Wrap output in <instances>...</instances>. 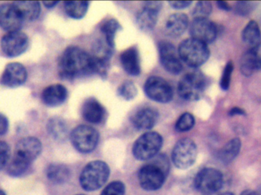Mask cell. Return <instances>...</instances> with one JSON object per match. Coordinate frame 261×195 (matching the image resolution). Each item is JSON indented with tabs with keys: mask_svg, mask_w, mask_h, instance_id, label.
<instances>
[{
	"mask_svg": "<svg viewBox=\"0 0 261 195\" xmlns=\"http://www.w3.org/2000/svg\"><path fill=\"white\" fill-rule=\"evenodd\" d=\"M58 72L62 79L73 80L96 73L91 55L78 47H67L58 63Z\"/></svg>",
	"mask_w": 261,
	"mask_h": 195,
	"instance_id": "6da1fadb",
	"label": "cell"
},
{
	"mask_svg": "<svg viewBox=\"0 0 261 195\" xmlns=\"http://www.w3.org/2000/svg\"><path fill=\"white\" fill-rule=\"evenodd\" d=\"M170 164L165 155L153 158V161L141 167L138 172V182L143 189L156 191L164 185L168 174Z\"/></svg>",
	"mask_w": 261,
	"mask_h": 195,
	"instance_id": "7a4b0ae2",
	"label": "cell"
},
{
	"mask_svg": "<svg viewBox=\"0 0 261 195\" xmlns=\"http://www.w3.org/2000/svg\"><path fill=\"white\" fill-rule=\"evenodd\" d=\"M109 165L102 161L96 160L87 164L80 176V183L83 189L93 191L102 188L110 177Z\"/></svg>",
	"mask_w": 261,
	"mask_h": 195,
	"instance_id": "3957f363",
	"label": "cell"
},
{
	"mask_svg": "<svg viewBox=\"0 0 261 195\" xmlns=\"http://www.w3.org/2000/svg\"><path fill=\"white\" fill-rule=\"evenodd\" d=\"M179 58L187 66L197 68L206 62L210 58V51L208 45L194 38L185 40L181 43L178 49Z\"/></svg>",
	"mask_w": 261,
	"mask_h": 195,
	"instance_id": "277c9868",
	"label": "cell"
},
{
	"mask_svg": "<svg viewBox=\"0 0 261 195\" xmlns=\"http://www.w3.org/2000/svg\"><path fill=\"white\" fill-rule=\"evenodd\" d=\"M206 87V77L196 70L184 75L178 83V94L187 101H196L202 97Z\"/></svg>",
	"mask_w": 261,
	"mask_h": 195,
	"instance_id": "5b68a950",
	"label": "cell"
},
{
	"mask_svg": "<svg viewBox=\"0 0 261 195\" xmlns=\"http://www.w3.org/2000/svg\"><path fill=\"white\" fill-rule=\"evenodd\" d=\"M163 146V137L158 132H147L134 144L132 153L135 159L149 160L156 156Z\"/></svg>",
	"mask_w": 261,
	"mask_h": 195,
	"instance_id": "8992f818",
	"label": "cell"
},
{
	"mask_svg": "<svg viewBox=\"0 0 261 195\" xmlns=\"http://www.w3.org/2000/svg\"><path fill=\"white\" fill-rule=\"evenodd\" d=\"M73 147L81 153H90L97 147L99 133L90 126L80 125L75 127L70 134Z\"/></svg>",
	"mask_w": 261,
	"mask_h": 195,
	"instance_id": "52a82bcc",
	"label": "cell"
},
{
	"mask_svg": "<svg viewBox=\"0 0 261 195\" xmlns=\"http://www.w3.org/2000/svg\"><path fill=\"white\" fill-rule=\"evenodd\" d=\"M197 154V147L194 141L184 138L179 140L173 147L172 160L176 168L187 170L196 162Z\"/></svg>",
	"mask_w": 261,
	"mask_h": 195,
	"instance_id": "ba28073f",
	"label": "cell"
},
{
	"mask_svg": "<svg viewBox=\"0 0 261 195\" xmlns=\"http://www.w3.org/2000/svg\"><path fill=\"white\" fill-rule=\"evenodd\" d=\"M223 175L214 168H205L199 171L194 180L195 188L204 194L217 192L223 185Z\"/></svg>",
	"mask_w": 261,
	"mask_h": 195,
	"instance_id": "9c48e42d",
	"label": "cell"
},
{
	"mask_svg": "<svg viewBox=\"0 0 261 195\" xmlns=\"http://www.w3.org/2000/svg\"><path fill=\"white\" fill-rule=\"evenodd\" d=\"M1 49L8 58H16L24 53L29 46V37L24 32H8L2 38Z\"/></svg>",
	"mask_w": 261,
	"mask_h": 195,
	"instance_id": "30bf717a",
	"label": "cell"
},
{
	"mask_svg": "<svg viewBox=\"0 0 261 195\" xmlns=\"http://www.w3.org/2000/svg\"><path fill=\"white\" fill-rule=\"evenodd\" d=\"M144 92L147 97L156 102L168 103L173 97L171 86L159 76H151L147 79Z\"/></svg>",
	"mask_w": 261,
	"mask_h": 195,
	"instance_id": "8fae6325",
	"label": "cell"
},
{
	"mask_svg": "<svg viewBox=\"0 0 261 195\" xmlns=\"http://www.w3.org/2000/svg\"><path fill=\"white\" fill-rule=\"evenodd\" d=\"M192 38L208 44L213 42L218 36V27L208 18H194L190 24Z\"/></svg>",
	"mask_w": 261,
	"mask_h": 195,
	"instance_id": "7c38bea8",
	"label": "cell"
},
{
	"mask_svg": "<svg viewBox=\"0 0 261 195\" xmlns=\"http://www.w3.org/2000/svg\"><path fill=\"white\" fill-rule=\"evenodd\" d=\"M158 50L161 64L167 72L173 75H178L182 72V62L173 44L161 41L158 44Z\"/></svg>",
	"mask_w": 261,
	"mask_h": 195,
	"instance_id": "4fadbf2b",
	"label": "cell"
},
{
	"mask_svg": "<svg viewBox=\"0 0 261 195\" xmlns=\"http://www.w3.org/2000/svg\"><path fill=\"white\" fill-rule=\"evenodd\" d=\"M41 150L42 145L38 138L32 136L22 138L16 144L14 157L21 159L31 165L41 154Z\"/></svg>",
	"mask_w": 261,
	"mask_h": 195,
	"instance_id": "5bb4252c",
	"label": "cell"
},
{
	"mask_svg": "<svg viewBox=\"0 0 261 195\" xmlns=\"http://www.w3.org/2000/svg\"><path fill=\"white\" fill-rule=\"evenodd\" d=\"M27 77V70L22 64L10 63L7 64L0 77V84L9 88H15L23 85Z\"/></svg>",
	"mask_w": 261,
	"mask_h": 195,
	"instance_id": "9a60e30c",
	"label": "cell"
},
{
	"mask_svg": "<svg viewBox=\"0 0 261 195\" xmlns=\"http://www.w3.org/2000/svg\"><path fill=\"white\" fill-rule=\"evenodd\" d=\"M161 8V2H146L137 16L138 27L145 32L152 30L156 25Z\"/></svg>",
	"mask_w": 261,
	"mask_h": 195,
	"instance_id": "2e32d148",
	"label": "cell"
},
{
	"mask_svg": "<svg viewBox=\"0 0 261 195\" xmlns=\"http://www.w3.org/2000/svg\"><path fill=\"white\" fill-rule=\"evenodd\" d=\"M22 17L13 5L0 6V27L8 32H18L23 23Z\"/></svg>",
	"mask_w": 261,
	"mask_h": 195,
	"instance_id": "e0dca14e",
	"label": "cell"
},
{
	"mask_svg": "<svg viewBox=\"0 0 261 195\" xmlns=\"http://www.w3.org/2000/svg\"><path fill=\"white\" fill-rule=\"evenodd\" d=\"M82 116L87 122L100 124L107 118L106 108L96 98H89L83 104Z\"/></svg>",
	"mask_w": 261,
	"mask_h": 195,
	"instance_id": "ac0fdd59",
	"label": "cell"
},
{
	"mask_svg": "<svg viewBox=\"0 0 261 195\" xmlns=\"http://www.w3.org/2000/svg\"><path fill=\"white\" fill-rule=\"evenodd\" d=\"M159 118V114L152 107H144L132 116L134 127L139 130H150L154 127Z\"/></svg>",
	"mask_w": 261,
	"mask_h": 195,
	"instance_id": "d6986e66",
	"label": "cell"
},
{
	"mask_svg": "<svg viewBox=\"0 0 261 195\" xmlns=\"http://www.w3.org/2000/svg\"><path fill=\"white\" fill-rule=\"evenodd\" d=\"M68 96L67 89L61 84L46 87L41 93V99L49 107H58L65 102Z\"/></svg>",
	"mask_w": 261,
	"mask_h": 195,
	"instance_id": "ffe728a7",
	"label": "cell"
},
{
	"mask_svg": "<svg viewBox=\"0 0 261 195\" xmlns=\"http://www.w3.org/2000/svg\"><path fill=\"white\" fill-rule=\"evenodd\" d=\"M261 69V44L244 53L241 60V70L245 76H249Z\"/></svg>",
	"mask_w": 261,
	"mask_h": 195,
	"instance_id": "44dd1931",
	"label": "cell"
},
{
	"mask_svg": "<svg viewBox=\"0 0 261 195\" xmlns=\"http://www.w3.org/2000/svg\"><path fill=\"white\" fill-rule=\"evenodd\" d=\"M120 61L124 70L130 76H136L141 73V60L136 47H130L122 52Z\"/></svg>",
	"mask_w": 261,
	"mask_h": 195,
	"instance_id": "7402d4cb",
	"label": "cell"
},
{
	"mask_svg": "<svg viewBox=\"0 0 261 195\" xmlns=\"http://www.w3.org/2000/svg\"><path fill=\"white\" fill-rule=\"evenodd\" d=\"M189 26V18L186 14L175 13L170 15L165 24V32L168 36H181Z\"/></svg>",
	"mask_w": 261,
	"mask_h": 195,
	"instance_id": "603a6c76",
	"label": "cell"
},
{
	"mask_svg": "<svg viewBox=\"0 0 261 195\" xmlns=\"http://www.w3.org/2000/svg\"><path fill=\"white\" fill-rule=\"evenodd\" d=\"M12 5L16 8L24 21H35L41 13V5L38 2H15Z\"/></svg>",
	"mask_w": 261,
	"mask_h": 195,
	"instance_id": "cb8c5ba5",
	"label": "cell"
},
{
	"mask_svg": "<svg viewBox=\"0 0 261 195\" xmlns=\"http://www.w3.org/2000/svg\"><path fill=\"white\" fill-rule=\"evenodd\" d=\"M49 134L58 141H64L68 136V127L65 121L59 117H54L47 121Z\"/></svg>",
	"mask_w": 261,
	"mask_h": 195,
	"instance_id": "d4e9b609",
	"label": "cell"
},
{
	"mask_svg": "<svg viewBox=\"0 0 261 195\" xmlns=\"http://www.w3.org/2000/svg\"><path fill=\"white\" fill-rule=\"evenodd\" d=\"M47 179L54 184L60 185L65 183L70 176V170L63 164H50L46 171Z\"/></svg>",
	"mask_w": 261,
	"mask_h": 195,
	"instance_id": "484cf974",
	"label": "cell"
},
{
	"mask_svg": "<svg viewBox=\"0 0 261 195\" xmlns=\"http://www.w3.org/2000/svg\"><path fill=\"white\" fill-rule=\"evenodd\" d=\"M242 39L244 42L250 47V49L254 48L261 44V32L258 24L255 21H251L248 23L243 32Z\"/></svg>",
	"mask_w": 261,
	"mask_h": 195,
	"instance_id": "4316f807",
	"label": "cell"
},
{
	"mask_svg": "<svg viewBox=\"0 0 261 195\" xmlns=\"http://www.w3.org/2000/svg\"><path fill=\"white\" fill-rule=\"evenodd\" d=\"M242 147V142L239 138H234L224 146L220 152V159L224 163H230L232 162L238 155Z\"/></svg>",
	"mask_w": 261,
	"mask_h": 195,
	"instance_id": "83f0119b",
	"label": "cell"
},
{
	"mask_svg": "<svg viewBox=\"0 0 261 195\" xmlns=\"http://www.w3.org/2000/svg\"><path fill=\"white\" fill-rule=\"evenodd\" d=\"M89 3L86 1H70L64 3L66 13L73 19L84 18L88 10Z\"/></svg>",
	"mask_w": 261,
	"mask_h": 195,
	"instance_id": "f1b7e54d",
	"label": "cell"
},
{
	"mask_svg": "<svg viewBox=\"0 0 261 195\" xmlns=\"http://www.w3.org/2000/svg\"><path fill=\"white\" fill-rule=\"evenodd\" d=\"M120 29V24L117 20L114 19V18H111V19L106 21L101 27L102 33L105 37L104 41L107 43L109 47H111L113 50L115 47V39H116V34Z\"/></svg>",
	"mask_w": 261,
	"mask_h": 195,
	"instance_id": "f546056e",
	"label": "cell"
},
{
	"mask_svg": "<svg viewBox=\"0 0 261 195\" xmlns=\"http://www.w3.org/2000/svg\"><path fill=\"white\" fill-rule=\"evenodd\" d=\"M29 166H30V164L20 160L13 156L9 166H8L7 173L12 177H20L29 170Z\"/></svg>",
	"mask_w": 261,
	"mask_h": 195,
	"instance_id": "4dcf8cb0",
	"label": "cell"
},
{
	"mask_svg": "<svg viewBox=\"0 0 261 195\" xmlns=\"http://www.w3.org/2000/svg\"><path fill=\"white\" fill-rule=\"evenodd\" d=\"M195 118L192 114H182L175 124V129L178 132H187L193 129L195 125Z\"/></svg>",
	"mask_w": 261,
	"mask_h": 195,
	"instance_id": "1f68e13d",
	"label": "cell"
},
{
	"mask_svg": "<svg viewBox=\"0 0 261 195\" xmlns=\"http://www.w3.org/2000/svg\"><path fill=\"white\" fill-rule=\"evenodd\" d=\"M138 94L136 86L132 81H125L118 89V95L126 101H130Z\"/></svg>",
	"mask_w": 261,
	"mask_h": 195,
	"instance_id": "d6a6232c",
	"label": "cell"
},
{
	"mask_svg": "<svg viewBox=\"0 0 261 195\" xmlns=\"http://www.w3.org/2000/svg\"><path fill=\"white\" fill-rule=\"evenodd\" d=\"M213 6L210 2H199L193 9L194 18H208L211 14Z\"/></svg>",
	"mask_w": 261,
	"mask_h": 195,
	"instance_id": "836d02e7",
	"label": "cell"
},
{
	"mask_svg": "<svg viewBox=\"0 0 261 195\" xmlns=\"http://www.w3.org/2000/svg\"><path fill=\"white\" fill-rule=\"evenodd\" d=\"M125 185L120 181H115L109 184L100 195H125Z\"/></svg>",
	"mask_w": 261,
	"mask_h": 195,
	"instance_id": "e575fe53",
	"label": "cell"
},
{
	"mask_svg": "<svg viewBox=\"0 0 261 195\" xmlns=\"http://www.w3.org/2000/svg\"><path fill=\"white\" fill-rule=\"evenodd\" d=\"M233 70H234V65H233L232 61H229L225 66V69H224L223 73H222L220 81L221 88L225 90V91L229 89Z\"/></svg>",
	"mask_w": 261,
	"mask_h": 195,
	"instance_id": "d590c367",
	"label": "cell"
},
{
	"mask_svg": "<svg viewBox=\"0 0 261 195\" xmlns=\"http://www.w3.org/2000/svg\"><path fill=\"white\" fill-rule=\"evenodd\" d=\"M10 158V147L7 143L0 141V171L6 166Z\"/></svg>",
	"mask_w": 261,
	"mask_h": 195,
	"instance_id": "8d00e7d4",
	"label": "cell"
},
{
	"mask_svg": "<svg viewBox=\"0 0 261 195\" xmlns=\"http://www.w3.org/2000/svg\"><path fill=\"white\" fill-rule=\"evenodd\" d=\"M252 3L249 2H239L236 6V11L238 14L240 15H245L250 13L252 10Z\"/></svg>",
	"mask_w": 261,
	"mask_h": 195,
	"instance_id": "74e56055",
	"label": "cell"
},
{
	"mask_svg": "<svg viewBox=\"0 0 261 195\" xmlns=\"http://www.w3.org/2000/svg\"><path fill=\"white\" fill-rule=\"evenodd\" d=\"M9 130V121L3 114L0 113V136H4Z\"/></svg>",
	"mask_w": 261,
	"mask_h": 195,
	"instance_id": "f35d334b",
	"label": "cell"
},
{
	"mask_svg": "<svg viewBox=\"0 0 261 195\" xmlns=\"http://www.w3.org/2000/svg\"><path fill=\"white\" fill-rule=\"evenodd\" d=\"M170 6L173 9H182L189 7L192 4L190 1H171L169 2Z\"/></svg>",
	"mask_w": 261,
	"mask_h": 195,
	"instance_id": "ab89813d",
	"label": "cell"
},
{
	"mask_svg": "<svg viewBox=\"0 0 261 195\" xmlns=\"http://www.w3.org/2000/svg\"><path fill=\"white\" fill-rule=\"evenodd\" d=\"M230 116H234V115H245V110L240 107H233L230 110Z\"/></svg>",
	"mask_w": 261,
	"mask_h": 195,
	"instance_id": "60d3db41",
	"label": "cell"
},
{
	"mask_svg": "<svg viewBox=\"0 0 261 195\" xmlns=\"http://www.w3.org/2000/svg\"><path fill=\"white\" fill-rule=\"evenodd\" d=\"M217 5L219 8L222 9V10L230 11L231 9V6L228 4V2H217Z\"/></svg>",
	"mask_w": 261,
	"mask_h": 195,
	"instance_id": "b9f144b4",
	"label": "cell"
},
{
	"mask_svg": "<svg viewBox=\"0 0 261 195\" xmlns=\"http://www.w3.org/2000/svg\"><path fill=\"white\" fill-rule=\"evenodd\" d=\"M43 4L44 5V6H45L46 8L52 9V8L55 7V6L58 4V2H43Z\"/></svg>",
	"mask_w": 261,
	"mask_h": 195,
	"instance_id": "7bdbcfd3",
	"label": "cell"
},
{
	"mask_svg": "<svg viewBox=\"0 0 261 195\" xmlns=\"http://www.w3.org/2000/svg\"><path fill=\"white\" fill-rule=\"evenodd\" d=\"M241 195H260L256 191H251V190H247V191H244Z\"/></svg>",
	"mask_w": 261,
	"mask_h": 195,
	"instance_id": "ee69618b",
	"label": "cell"
},
{
	"mask_svg": "<svg viewBox=\"0 0 261 195\" xmlns=\"http://www.w3.org/2000/svg\"><path fill=\"white\" fill-rule=\"evenodd\" d=\"M221 195H234V194H233L232 193L226 192V193H223V194H222Z\"/></svg>",
	"mask_w": 261,
	"mask_h": 195,
	"instance_id": "f6af8a7d",
	"label": "cell"
},
{
	"mask_svg": "<svg viewBox=\"0 0 261 195\" xmlns=\"http://www.w3.org/2000/svg\"><path fill=\"white\" fill-rule=\"evenodd\" d=\"M0 195H6V194H5L4 191H1V190H0Z\"/></svg>",
	"mask_w": 261,
	"mask_h": 195,
	"instance_id": "bcb514c9",
	"label": "cell"
},
{
	"mask_svg": "<svg viewBox=\"0 0 261 195\" xmlns=\"http://www.w3.org/2000/svg\"><path fill=\"white\" fill-rule=\"evenodd\" d=\"M77 195H84V194H77Z\"/></svg>",
	"mask_w": 261,
	"mask_h": 195,
	"instance_id": "7dc6e473",
	"label": "cell"
}]
</instances>
